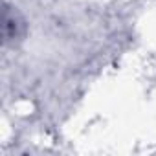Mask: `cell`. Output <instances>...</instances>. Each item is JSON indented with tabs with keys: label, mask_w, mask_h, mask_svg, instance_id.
Instances as JSON below:
<instances>
[{
	"label": "cell",
	"mask_w": 156,
	"mask_h": 156,
	"mask_svg": "<svg viewBox=\"0 0 156 156\" xmlns=\"http://www.w3.org/2000/svg\"><path fill=\"white\" fill-rule=\"evenodd\" d=\"M24 28H26V22L19 15V11L15 8L8 6V2H4L2 4V39H4V44L15 42L17 39H20L24 35Z\"/></svg>",
	"instance_id": "cell-1"
}]
</instances>
